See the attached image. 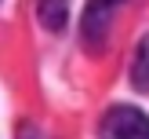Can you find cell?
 <instances>
[{
  "label": "cell",
  "instance_id": "cell-1",
  "mask_svg": "<svg viewBox=\"0 0 149 139\" xmlns=\"http://www.w3.org/2000/svg\"><path fill=\"white\" fill-rule=\"evenodd\" d=\"M102 139H149V117L135 106H113L102 121Z\"/></svg>",
  "mask_w": 149,
  "mask_h": 139
},
{
  "label": "cell",
  "instance_id": "cell-2",
  "mask_svg": "<svg viewBox=\"0 0 149 139\" xmlns=\"http://www.w3.org/2000/svg\"><path fill=\"white\" fill-rule=\"evenodd\" d=\"M40 22L47 29H62L65 26V7L58 4V0H44L40 4Z\"/></svg>",
  "mask_w": 149,
  "mask_h": 139
},
{
  "label": "cell",
  "instance_id": "cell-3",
  "mask_svg": "<svg viewBox=\"0 0 149 139\" xmlns=\"http://www.w3.org/2000/svg\"><path fill=\"white\" fill-rule=\"evenodd\" d=\"M102 4H120V0H102Z\"/></svg>",
  "mask_w": 149,
  "mask_h": 139
}]
</instances>
